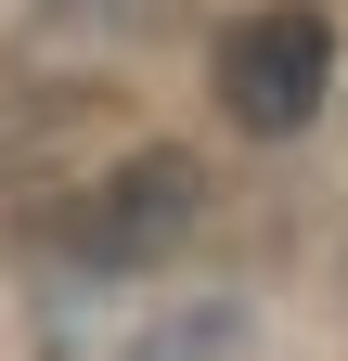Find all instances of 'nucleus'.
<instances>
[{
    "instance_id": "nucleus-2",
    "label": "nucleus",
    "mask_w": 348,
    "mask_h": 361,
    "mask_svg": "<svg viewBox=\"0 0 348 361\" xmlns=\"http://www.w3.org/2000/svg\"><path fill=\"white\" fill-rule=\"evenodd\" d=\"M194 207H206V180H194L181 155H116L91 194L52 207V245L91 258V271H129V258H168V245H181Z\"/></svg>"
},
{
    "instance_id": "nucleus-1",
    "label": "nucleus",
    "mask_w": 348,
    "mask_h": 361,
    "mask_svg": "<svg viewBox=\"0 0 348 361\" xmlns=\"http://www.w3.org/2000/svg\"><path fill=\"white\" fill-rule=\"evenodd\" d=\"M323 90H335V26L310 13V0L232 13V39H220V116H232V129L297 142V129L323 116Z\"/></svg>"
},
{
    "instance_id": "nucleus-3",
    "label": "nucleus",
    "mask_w": 348,
    "mask_h": 361,
    "mask_svg": "<svg viewBox=\"0 0 348 361\" xmlns=\"http://www.w3.org/2000/svg\"><path fill=\"white\" fill-rule=\"evenodd\" d=\"M65 13H77V26H142L155 0H65Z\"/></svg>"
}]
</instances>
